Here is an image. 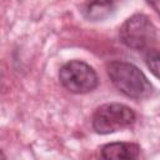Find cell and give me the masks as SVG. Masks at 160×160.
<instances>
[{"mask_svg": "<svg viewBox=\"0 0 160 160\" xmlns=\"http://www.w3.org/2000/svg\"><path fill=\"white\" fill-rule=\"evenodd\" d=\"M106 72L114 86L131 99L148 98L154 88L145 74L134 64L126 61H111L106 65Z\"/></svg>", "mask_w": 160, "mask_h": 160, "instance_id": "6da1fadb", "label": "cell"}, {"mask_svg": "<svg viewBox=\"0 0 160 160\" xmlns=\"http://www.w3.org/2000/svg\"><path fill=\"white\" fill-rule=\"evenodd\" d=\"M136 115L131 108L120 102L100 105L92 114V129L101 135L119 131L134 124Z\"/></svg>", "mask_w": 160, "mask_h": 160, "instance_id": "7a4b0ae2", "label": "cell"}, {"mask_svg": "<svg viewBox=\"0 0 160 160\" xmlns=\"http://www.w3.org/2000/svg\"><path fill=\"white\" fill-rule=\"evenodd\" d=\"M120 41L132 50L149 49L156 40V29L144 14H135L126 19L119 29Z\"/></svg>", "mask_w": 160, "mask_h": 160, "instance_id": "3957f363", "label": "cell"}, {"mask_svg": "<svg viewBox=\"0 0 160 160\" xmlns=\"http://www.w3.org/2000/svg\"><path fill=\"white\" fill-rule=\"evenodd\" d=\"M60 84L72 94H86L96 89L99 78L95 70L81 60H70L59 70Z\"/></svg>", "mask_w": 160, "mask_h": 160, "instance_id": "277c9868", "label": "cell"}, {"mask_svg": "<svg viewBox=\"0 0 160 160\" xmlns=\"http://www.w3.org/2000/svg\"><path fill=\"white\" fill-rule=\"evenodd\" d=\"M140 149L132 142H110L101 148V160H139Z\"/></svg>", "mask_w": 160, "mask_h": 160, "instance_id": "5b68a950", "label": "cell"}, {"mask_svg": "<svg viewBox=\"0 0 160 160\" xmlns=\"http://www.w3.org/2000/svg\"><path fill=\"white\" fill-rule=\"evenodd\" d=\"M115 5L111 1H92L86 2L81 8V14L89 21H101L114 12Z\"/></svg>", "mask_w": 160, "mask_h": 160, "instance_id": "8992f818", "label": "cell"}, {"mask_svg": "<svg viewBox=\"0 0 160 160\" xmlns=\"http://www.w3.org/2000/svg\"><path fill=\"white\" fill-rule=\"evenodd\" d=\"M145 62L149 70L160 79V51L159 50H149L145 54Z\"/></svg>", "mask_w": 160, "mask_h": 160, "instance_id": "52a82bcc", "label": "cell"}, {"mask_svg": "<svg viewBox=\"0 0 160 160\" xmlns=\"http://www.w3.org/2000/svg\"><path fill=\"white\" fill-rule=\"evenodd\" d=\"M151 8H154V10L160 15V1H152V2H148Z\"/></svg>", "mask_w": 160, "mask_h": 160, "instance_id": "ba28073f", "label": "cell"}]
</instances>
